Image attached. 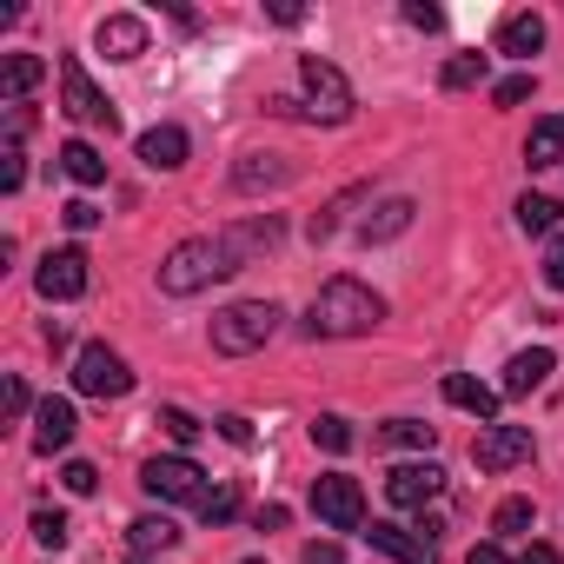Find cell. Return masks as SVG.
<instances>
[{"instance_id":"f1b7e54d","label":"cell","mask_w":564,"mask_h":564,"mask_svg":"<svg viewBox=\"0 0 564 564\" xmlns=\"http://www.w3.org/2000/svg\"><path fill=\"white\" fill-rule=\"evenodd\" d=\"M531 518H538V511H531V498H505V505L491 511V531H498V538H524V531H531Z\"/></svg>"},{"instance_id":"4dcf8cb0","label":"cell","mask_w":564,"mask_h":564,"mask_svg":"<svg viewBox=\"0 0 564 564\" xmlns=\"http://www.w3.org/2000/svg\"><path fill=\"white\" fill-rule=\"evenodd\" d=\"M153 425H160L173 445H193V438H199V419H193L186 405H160V419H153Z\"/></svg>"},{"instance_id":"ee69618b","label":"cell","mask_w":564,"mask_h":564,"mask_svg":"<svg viewBox=\"0 0 564 564\" xmlns=\"http://www.w3.org/2000/svg\"><path fill=\"white\" fill-rule=\"evenodd\" d=\"M219 432H226L232 445H252V419H219Z\"/></svg>"},{"instance_id":"8fae6325","label":"cell","mask_w":564,"mask_h":564,"mask_svg":"<svg viewBox=\"0 0 564 564\" xmlns=\"http://www.w3.org/2000/svg\"><path fill=\"white\" fill-rule=\"evenodd\" d=\"M34 286H41L47 300H80V293H87V252H80V246H61V252H47Z\"/></svg>"},{"instance_id":"603a6c76","label":"cell","mask_w":564,"mask_h":564,"mask_svg":"<svg viewBox=\"0 0 564 564\" xmlns=\"http://www.w3.org/2000/svg\"><path fill=\"white\" fill-rule=\"evenodd\" d=\"M412 213H419L412 199H386V206H372V219L359 226V239H366V246H379V239H399V232L412 226Z\"/></svg>"},{"instance_id":"277c9868","label":"cell","mask_w":564,"mask_h":564,"mask_svg":"<svg viewBox=\"0 0 564 564\" xmlns=\"http://www.w3.org/2000/svg\"><path fill=\"white\" fill-rule=\"evenodd\" d=\"M300 80H306L313 120H326V127H346L352 120V87H346V74L326 54H300Z\"/></svg>"},{"instance_id":"6da1fadb","label":"cell","mask_w":564,"mask_h":564,"mask_svg":"<svg viewBox=\"0 0 564 564\" xmlns=\"http://www.w3.org/2000/svg\"><path fill=\"white\" fill-rule=\"evenodd\" d=\"M252 259H246V246L232 239V226L226 232H213V239H180L166 259H160V293L166 300H193V293H206L213 279H232V272H246Z\"/></svg>"},{"instance_id":"7a4b0ae2","label":"cell","mask_w":564,"mask_h":564,"mask_svg":"<svg viewBox=\"0 0 564 564\" xmlns=\"http://www.w3.org/2000/svg\"><path fill=\"white\" fill-rule=\"evenodd\" d=\"M379 319H386V300L339 272V279H326V286H319V300L306 313V333L313 339H366Z\"/></svg>"},{"instance_id":"8992f818","label":"cell","mask_w":564,"mask_h":564,"mask_svg":"<svg viewBox=\"0 0 564 564\" xmlns=\"http://www.w3.org/2000/svg\"><path fill=\"white\" fill-rule=\"evenodd\" d=\"M140 485H147L160 505H199V498H206V471H199L186 452H173V458H147V465H140Z\"/></svg>"},{"instance_id":"74e56055","label":"cell","mask_w":564,"mask_h":564,"mask_svg":"<svg viewBox=\"0 0 564 564\" xmlns=\"http://www.w3.org/2000/svg\"><path fill=\"white\" fill-rule=\"evenodd\" d=\"M61 219H67L74 232H94V226H100V206H94V199H67V206H61Z\"/></svg>"},{"instance_id":"30bf717a","label":"cell","mask_w":564,"mask_h":564,"mask_svg":"<svg viewBox=\"0 0 564 564\" xmlns=\"http://www.w3.org/2000/svg\"><path fill=\"white\" fill-rule=\"evenodd\" d=\"M445 491V471L425 458V465H399V471H386V498L399 505V511H425L432 498Z\"/></svg>"},{"instance_id":"8d00e7d4","label":"cell","mask_w":564,"mask_h":564,"mask_svg":"<svg viewBox=\"0 0 564 564\" xmlns=\"http://www.w3.org/2000/svg\"><path fill=\"white\" fill-rule=\"evenodd\" d=\"M21 180H28V160H21V147H8L0 153V193H21Z\"/></svg>"},{"instance_id":"d590c367","label":"cell","mask_w":564,"mask_h":564,"mask_svg":"<svg viewBox=\"0 0 564 564\" xmlns=\"http://www.w3.org/2000/svg\"><path fill=\"white\" fill-rule=\"evenodd\" d=\"M544 286L564 293V232H551V246H544Z\"/></svg>"},{"instance_id":"7bdbcfd3","label":"cell","mask_w":564,"mask_h":564,"mask_svg":"<svg viewBox=\"0 0 564 564\" xmlns=\"http://www.w3.org/2000/svg\"><path fill=\"white\" fill-rule=\"evenodd\" d=\"M272 21H279V28H300L306 8H300V0H272Z\"/></svg>"},{"instance_id":"ba28073f","label":"cell","mask_w":564,"mask_h":564,"mask_svg":"<svg viewBox=\"0 0 564 564\" xmlns=\"http://www.w3.org/2000/svg\"><path fill=\"white\" fill-rule=\"evenodd\" d=\"M313 511L333 531H366V491H359V478H346V471L313 478Z\"/></svg>"},{"instance_id":"2e32d148","label":"cell","mask_w":564,"mask_h":564,"mask_svg":"<svg viewBox=\"0 0 564 564\" xmlns=\"http://www.w3.org/2000/svg\"><path fill=\"white\" fill-rule=\"evenodd\" d=\"M445 399H452L458 412H471L478 425H498V392H491L485 379H471V372H445Z\"/></svg>"},{"instance_id":"cb8c5ba5","label":"cell","mask_w":564,"mask_h":564,"mask_svg":"<svg viewBox=\"0 0 564 564\" xmlns=\"http://www.w3.org/2000/svg\"><path fill=\"white\" fill-rule=\"evenodd\" d=\"M372 445H379V452H432V425H419V419H386V425L372 432Z\"/></svg>"},{"instance_id":"e575fe53","label":"cell","mask_w":564,"mask_h":564,"mask_svg":"<svg viewBox=\"0 0 564 564\" xmlns=\"http://www.w3.org/2000/svg\"><path fill=\"white\" fill-rule=\"evenodd\" d=\"M352 199H359V193H346V199H333V206H326V213H313V226H306V232H313V246H319V239H333V232H339V213H346V206H352Z\"/></svg>"},{"instance_id":"60d3db41","label":"cell","mask_w":564,"mask_h":564,"mask_svg":"<svg viewBox=\"0 0 564 564\" xmlns=\"http://www.w3.org/2000/svg\"><path fill=\"white\" fill-rule=\"evenodd\" d=\"M300 564H346V551H339V544H306Z\"/></svg>"},{"instance_id":"484cf974","label":"cell","mask_w":564,"mask_h":564,"mask_svg":"<svg viewBox=\"0 0 564 564\" xmlns=\"http://www.w3.org/2000/svg\"><path fill=\"white\" fill-rule=\"evenodd\" d=\"M518 226H524V232H557V226H564V199L524 193V199H518Z\"/></svg>"},{"instance_id":"f546056e","label":"cell","mask_w":564,"mask_h":564,"mask_svg":"<svg viewBox=\"0 0 564 564\" xmlns=\"http://www.w3.org/2000/svg\"><path fill=\"white\" fill-rule=\"evenodd\" d=\"M313 445H326V452H352V419L319 412V419H313Z\"/></svg>"},{"instance_id":"52a82bcc","label":"cell","mask_w":564,"mask_h":564,"mask_svg":"<svg viewBox=\"0 0 564 564\" xmlns=\"http://www.w3.org/2000/svg\"><path fill=\"white\" fill-rule=\"evenodd\" d=\"M74 392H87V399H127V392H133V372H127V359H120L113 346H80V359H74Z\"/></svg>"},{"instance_id":"7c38bea8","label":"cell","mask_w":564,"mask_h":564,"mask_svg":"<svg viewBox=\"0 0 564 564\" xmlns=\"http://www.w3.org/2000/svg\"><path fill=\"white\" fill-rule=\"evenodd\" d=\"M74 432H80L74 399H41V405H34V452H41V458L67 452V445H74Z\"/></svg>"},{"instance_id":"5b68a950","label":"cell","mask_w":564,"mask_h":564,"mask_svg":"<svg viewBox=\"0 0 564 564\" xmlns=\"http://www.w3.org/2000/svg\"><path fill=\"white\" fill-rule=\"evenodd\" d=\"M61 100H67V120H80V127H107V133L120 127V107L94 87V74H87L74 54L61 61Z\"/></svg>"},{"instance_id":"ffe728a7","label":"cell","mask_w":564,"mask_h":564,"mask_svg":"<svg viewBox=\"0 0 564 564\" xmlns=\"http://www.w3.org/2000/svg\"><path fill=\"white\" fill-rule=\"evenodd\" d=\"M173 544H180V524H173V518H153V511H147V518L127 524V551H133V557H153V551H173Z\"/></svg>"},{"instance_id":"836d02e7","label":"cell","mask_w":564,"mask_h":564,"mask_svg":"<svg viewBox=\"0 0 564 564\" xmlns=\"http://www.w3.org/2000/svg\"><path fill=\"white\" fill-rule=\"evenodd\" d=\"M531 87H538L531 74H511V80H498V87H491V107H524V100H531Z\"/></svg>"},{"instance_id":"5bb4252c","label":"cell","mask_w":564,"mask_h":564,"mask_svg":"<svg viewBox=\"0 0 564 564\" xmlns=\"http://www.w3.org/2000/svg\"><path fill=\"white\" fill-rule=\"evenodd\" d=\"M366 544L386 551V557H399V564H438V544L425 531H405V524H372Z\"/></svg>"},{"instance_id":"d6a6232c","label":"cell","mask_w":564,"mask_h":564,"mask_svg":"<svg viewBox=\"0 0 564 564\" xmlns=\"http://www.w3.org/2000/svg\"><path fill=\"white\" fill-rule=\"evenodd\" d=\"M61 485H67L74 498H87V491H100V471H94L87 458H67V465H61Z\"/></svg>"},{"instance_id":"3957f363","label":"cell","mask_w":564,"mask_h":564,"mask_svg":"<svg viewBox=\"0 0 564 564\" xmlns=\"http://www.w3.org/2000/svg\"><path fill=\"white\" fill-rule=\"evenodd\" d=\"M279 313L272 300H239V306H226V313H213V352H226V359H246V352H259L272 333H279Z\"/></svg>"},{"instance_id":"9a60e30c","label":"cell","mask_w":564,"mask_h":564,"mask_svg":"<svg viewBox=\"0 0 564 564\" xmlns=\"http://www.w3.org/2000/svg\"><path fill=\"white\" fill-rule=\"evenodd\" d=\"M133 147H140V160H147L153 173H173V166H186V147H193V140H186V127L166 120V127H147Z\"/></svg>"},{"instance_id":"1f68e13d","label":"cell","mask_w":564,"mask_h":564,"mask_svg":"<svg viewBox=\"0 0 564 564\" xmlns=\"http://www.w3.org/2000/svg\"><path fill=\"white\" fill-rule=\"evenodd\" d=\"M34 538H41L47 551H61V544L74 538V524H67V511H34Z\"/></svg>"},{"instance_id":"9c48e42d","label":"cell","mask_w":564,"mask_h":564,"mask_svg":"<svg viewBox=\"0 0 564 564\" xmlns=\"http://www.w3.org/2000/svg\"><path fill=\"white\" fill-rule=\"evenodd\" d=\"M524 458H531V425H485L471 438V465L478 471H511Z\"/></svg>"},{"instance_id":"44dd1931","label":"cell","mask_w":564,"mask_h":564,"mask_svg":"<svg viewBox=\"0 0 564 564\" xmlns=\"http://www.w3.org/2000/svg\"><path fill=\"white\" fill-rule=\"evenodd\" d=\"M41 80H47V61L41 54H8V67H0V94H8V100H28Z\"/></svg>"},{"instance_id":"d4e9b609","label":"cell","mask_w":564,"mask_h":564,"mask_svg":"<svg viewBox=\"0 0 564 564\" xmlns=\"http://www.w3.org/2000/svg\"><path fill=\"white\" fill-rule=\"evenodd\" d=\"M61 173H67L74 186H100V180H107V160H100L87 140H67V147H61Z\"/></svg>"},{"instance_id":"83f0119b","label":"cell","mask_w":564,"mask_h":564,"mask_svg":"<svg viewBox=\"0 0 564 564\" xmlns=\"http://www.w3.org/2000/svg\"><path fill=\"white\" fill-rule=\"evenodd\" d=\"M239 511V478H219V485H206V498H199V518L206 524H226Z\"/></svg>"},{"instance_id":"f35d334b","label":"cell","mask_w":564,"mask_h":564,"mask_svg":"<svg viewBox=\"0 0 564 564\" xmlns=\"http://www.w3.org/2000/svg\"><path fill=\"white\" fill-rule=\"evenodd\" d=\"M405 28H419V34H438V28H445V14H438V8H425V0H405Z\"/></svg>"},{"instance_id":"4fadbf2b","label":"cell","mask_w":564,"mask_h":564,"mask_svg":"<svg viewBox=\"0 0 564 564\" xmlns=\"http://www.w3.org/2000/svg\"><path fill=\"white\" fill-rule=\"evenodd\" d=\"M94 47H100L107 61H140V54H147V21H140V14H107V21L94 28Z\"/></svg>"},{"instance_id":"ac0fdd59","label":"cell","mask_w":564,"mask_h":564,"mask_svg":"<svg viewBox=\"0 0 564 564\" xmlns=\"http://www.w3.org/2000/svg\"><path fill=\"white\" fill-rule=\"evenodd\" d=\"M538 47H544V21H538V14H505V21H498V54L531 61Z\"/></svg>"},{"instance_id":"4316f807","label":"cell","mask_w":564,"mask_h":564,"mask_svg":"<svg viewBox=\"0 0 564 564\" xmlns=\"http://www.w3.org/2000/svg\"><path fill=\"white\" fill-rule=\"evenodd\" d=\"M485 67H491V54H452V61H445V74H438V87H445V94L478 87V80H485Z\"/></svg>"},{"instance_id":"ab89813d","label":"cell","mask_w":564,"mask_h":564,"mask_svg":"<svg viewBox=\"0 0 564 564\" xmlns=\"http://www.w3.org/2000/svg\"><path fill=\"white\" fill-rule=\"evenodd\" d=\"M0 399H8V419H28V405H34V399H28V386H21V379H8V392H0Z\"/></svg>"},{"instance_id":"b9f144b4","label":"cell","mask_w":564,"mask_h":564,"mask_svg":"<svg viewBox=\"0 0 564 564\" xmlns=\"http://www.w3.org/2000/svg\"><path fill=\"white\" fill-rule=\"evenodd\" d=\"M286 518H293L286 505H259V518H252V524H259V531H286Z\"/></svg>"},{"instance_id":"7402d4cb","label":"cell","mask_w":564,"mask_h":564,"mask_svg":"<svg viewBox=\"0 0 564 564\" xmlns=\"http://www.w3.org/2000/svg\"><path fill=\"white\" fill-rule=\"evenodd\" d=\"M293 180V166H279L272 153H246L239 166H232V186L239 193H259V186H286Z\"/></svg>"},{"instance_id":"7dc6e473","label":"cell","mask_w":564,"mask_h":564,"mask_svg":"<svg viewBox=\"0 0 564 564\" xmlns=\"http://www.w3.org/2000/svg\"><path fill=\"white\" fill-rule=\"evenodd\" d=\"M252 564H259V557H252Z\"/></svg>"},{"instance_id":"d6986e66","label":"cell","mask_w":564,"mask_h":564,"mask_svg":"<svg viewBox=\"0 0 564 564\" xmlns=\"http://www.w3.org/2000/svg\"><path fill=\"white\" fill-rule=\"evenodd\" d=\"M557 160H564V120L544 113V120H531V133H524V166L538 173V166H557Z\"/></svg>"},{"instance_id":"bcb514c9","label":"cell","mask_w":564,"mask_h":564,"mask_svg":"<svg viewBox=\"0 0 564 564\" xmlns=\"http://www.w3.org/2000/svg\"><path fill=\"white\" fill-rule=\"evenodd\" d=\"M518 564H564V557H557V551H551V544H531V551H524V557H518Z\"/></svg>"},{"instance_id":"f6af8a7d","label":"cell","mask_w":564,"mask_h":564,"mask_svg":"<svg viewBox=\"0 0 564 564\" xmlns=\"http://www.w3.org/2000/svg\"><path fill=\"white\" fill-rule=\"evenodd\" d=\"M465 564H518V557H505V551H498V544H478V551H471V557H465Z\"/></svg>"},{"instance_id":"e0dca14e","label":"cell","mask_w":564,"mask_h":564,"mask_svg":"<svg viewBox=\"0 0 564 564\" xmlns=\"http://www.w3.org/2000/svg\"><path fill=\"white\" fill-rule=\"evenodd\" d=\"M551 366H557L551 346H531V352H518V359L505 366V386H498V392H505V399H524V392H538V386L551 379Z\"/></svg>"}]
</instances>
